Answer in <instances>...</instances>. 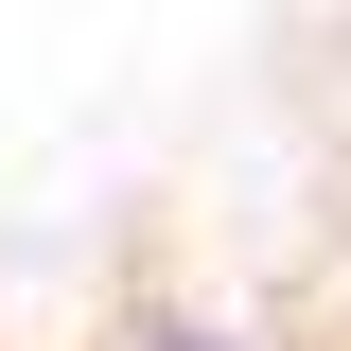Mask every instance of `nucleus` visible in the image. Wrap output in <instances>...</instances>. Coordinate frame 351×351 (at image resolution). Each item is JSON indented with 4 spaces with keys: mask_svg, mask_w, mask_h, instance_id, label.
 I'll list each match as a JSON object with an SVG mask.
<instances>
[{
    "mask_svg": "<svg viewBox=\"0 0 351 351\" xmlns=\"http://www.w3.org/2000/svg\"><path fill=\"white\" fill-rule=\"evenodd\" d=\"M88 351H246V334H228L211 299H176V281H141V299L106 316V334H88Z\"/></svg>",
    "mask_w": 351,
    "mask_h": 351,
    "instance_id": "nucleus-1",
    "label": "nucleus"
}]
</instances>
